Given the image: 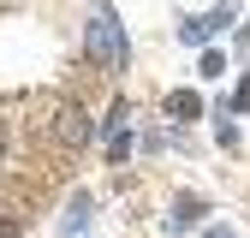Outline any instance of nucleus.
<instances>
[{"mask_svg":"<svg viewBox=\"0 0 250 238\" xmlns=\"http://www.w3.org/2000/svg\"><path fill=\"white\" fill-rule=\"evenodd\" d=\"M83 54L107 72H125V30L113 18V6H96L89 12V30H83Z\"/></svg>","mask_w":250,"mask_h":238,"instance_id":"f257e3e1","label":"nucleus"},{"mask_svg":"<svg viewBox=\"0 0 250 238\" xmlns=\"http://www.w3.org/2000/svg\"><path fill=\"white\" fill-rule=\"evenodd\" d=\"M83 137H89L83 107H60V143H83Z\"/></svg>","mask_w":250,"mask_h":238,"instance_id":"f03ea898","label":"nucleus"},{"mask_svg":"<svg viewBox=\"0 0 250 238\" xmlns=\"http://www.w3.org/2000/svg\"><path fill=\"white\" fill-rule=\"evenodd\" d=\"M167 113L173 119H197L203 113V96H197V89H173V96H167Z\"/></svg>","mask_w":250,"mask_h":238,"instance_id":"7ed1b4c3","label":"nucleus"},{"mask_svg":"<svg viewBox=\"0 0 250 238\" xmlns=\"http://www.w3.org/2000/svg\"><path fill=\"white\" fill-rule=\"evenodd\" d=\"M83 220H89V197H83V191H78V197H72V202H66V232H78V226H83Z\"/></svg>","mask_w":250,"mask_h":238,"instance_id":"20e7f679","label":"nucleus"},{"mask_svg":"<svg viewBox=\"0 0 250 238\" xmlns=\"http://www.w3.org/2000/svg\"><path fill=\"white\" fill-rule=\"evenodd\" d=\"M197 215H203V202H197V197H179V202H173V226H191Z\"/></svg>","mask_w":250,"mask_h":238,"instance_id":"39448f33","label":"nucleus"},{"mask_svg":"<svg viewBox=\"0 0 250 238\" xmlns=\"http://www.w3.org/2000/svg\"><path fill=\"white\" fill-rule=\"evenodd\" d=\"M197 72H203V78H221V72H227V54H221V48H208V54H203V66H197Z\"/></svg>","mask_w":250,"mask_h":238,"instance_id":"423d86ee","label":"nucleus"},{"mask_svg":"<svg viewBox=\"0 0 250 238\" xmlns=\"http://www.w3.org/2000/svg\"><path fill=\"white\" fill-rule=\"evenodd\" d=\"M107 155H113V161L131 155V131H113V137H107Z\"/></svg>","mask_w":250,"mask_h":238,"instance_id":"0eeeda50","label":"nucleus"},{"mask_svg":"<svg viewBox=\"0 0 250 238\" xmlns=\"http://www.w3.org/2000/svg\"><path fill=\"white\" fill-rule=\"evenodd\" d=\"M0 238H18V220L12 215H0Z\"/></svg>","mask_w":250,"mask_h":238,"instance_id":"6e6552de","label":"nucleus"},{"mask_svg":"<svg viewBox=\"0 0 250 238\" xmlns=\"http://www.w3.org/2000/svg\"><path fill=\"white\" fill-rule=\"evenodd\" d=\"M208 238H232V232H227V226H214V232H208Z\"/></svg>","mask_w":250,"mask_h":238,"instance_id":"1a4fd4ad","label":"nucleus"}]
</instances>
